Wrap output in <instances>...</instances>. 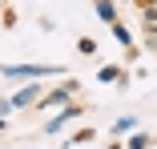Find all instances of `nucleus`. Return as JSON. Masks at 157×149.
<instances>
[{"mask_svg":"<svg viewBox=\"0 0 157 149\" xmlns=\"http://www.w3.org/2000/svg\"><path fill=\"white\" fill-rule=\"evenodd\" d=\"M65 97H69V85H65V89H56V93H52V97H44L40 105H56V101H65Z\"/></svg>","mask_w":157,"mask_h":149,"instance_id":"nucleus-1","label":"nucleus"}]
</instances>
